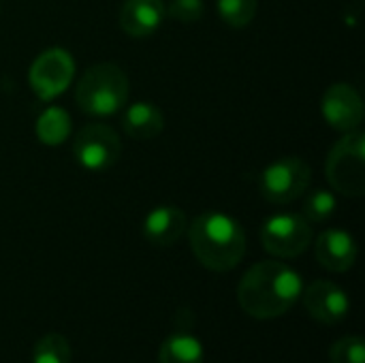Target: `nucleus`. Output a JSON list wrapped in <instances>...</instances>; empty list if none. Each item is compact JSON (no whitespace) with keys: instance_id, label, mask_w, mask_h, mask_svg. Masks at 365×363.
Returning <instances> with one entry per match:
<instances>
[{"instance_id":"obj_15","label":"nucleus","mask_w":365,"mask_h":363,"mask_svg":"<svg viewBox=\"0 0 365 363\" xmlns=\"http://www.w3.org/2000/svg\"><path fill=\"white\" fill-rule=\"evenodd\" d=\"M158 363H203V344L190 332H175L160 344Z\"/></svg>"},{"instance_id":"obj_18","label":"nucleus","mask_w":365,"mask_h":363,"mask_svg":"<svg viewBox=\"0 0 365 363\" xmlns=\"http://www.w3.org/2000/svg\"><path fill=\"white\" fill-rule=\"evenodd\" d=\"M336 208H338V201H336V195L325 190V188H314L306 201H304V218L312 225V223H327L334 214H336Z\"/></svg>"},{"instance_id":"obj_12","label":"nucleus","mask_w":365,"mask_h":363,"mask_svg":"<svg viewBox=\"0 0 365 363\" xmlns=\"http://www.w3.org/2000/svg\"><path fill=\"white\" fill-rule=\"evenodd\" d=\"M317 261L336 274L349 272L357 261V244L351 233L342 229H329L321 233L314 242Z\"/></svg>"},{"instance_id":"obj_2","label":"nucleus","mask_w":365,"mask_h":363,"mask_svg":"<svg viewBox=\"0 0 365 363\" xmlns=\"http://www.w3.org/2000/svg\"><path fill=\"white\" fill-rule=\"evenodd\" d=\"M186 231L192 255L205 270L229 272L237 267L246 255L244 229L225 212H203Z\"/></svg>"},{"instance_id":"obj_10","label":"nucleus","mask_w":365,"mask_h":363,"mask_svg":"<svg viewBox=\"0 0 365 363\" xmlns=\"http://www.w3.org/2000/svg\"><path fill=\"white\" fill-rule=\"evenodd\" d=\"M321 109H323L325 122L340 133L359 128V124L364 120V101H361L359 92L349 83L329 86L323 96Z\"/></svg>"},{"instance_id":"obj_20","label":"nucleus","mask_w":365,"mask_h":363,"mask_svg":"<svg viewBox=\"0 0 365 363\" xmlns=\"http://www.w3.org/2000/svg\"><path fill=\"white\" fill-rule=\"evenodd\" d=\"M331 363H365V344L361 336H346L331 344L329 349Z\"/></svg>"},{"instance_id":"obj_7","label":"nucleus","mask_w":365,"mask_h":363,"mask_svg":"<svg viewBox=\"0 0 365 363\" xmlns=\"http://www.w3.org/2000/svg\"><path fill=\"white\" fill-rule=\"evenodd\" d=\"M263 248L278 259H295L312 244V225L302 214H276L261 229Z\"/></svg>"},{"instance_id":"obj_19","label":"nucleus","mask_w":365,"mask_h":363,"mask_svg":"<svg viewBox=\"0 0 365 363\" xmlns=\"http://www.w3.org/2000/svg\"><path fill=\"white\" fill-rule=\"evenodd\" d=\"M220 19L231 28L248 26L257 15V0H216Z\"/></svg>"},{"instance_id":"obj_8","label":"nucleus","mask_w":365,"mask_h":363,"mask_svg":"<svg viewBox=\"0 0 365 363\" xmlns=\"http://www.w3.org/2000/svg\"><path fill=\"white\" fill-rule=\"evenodd\" d=\"M75 77V60L62 47H51L43 51L30 66L28 79L30 88L41 101H53L60 96Z\"/></svg>"},{"instance_id":"obj_9","label":"nucleus","mask_w":365,"mask_h":363,"mask_svg":"<svg viewBox=\"0 0 365 363\" xmlns=\"http://www.w3.org/2000/svg\"><path fill=\"white\" fill-rule=\"evenodd\" d=\"M302 295H304V306L308 315L323 325L342 323L351 310L349 295L336 282H329V280H317L308 285L302 291Z\"/></svg>"},{"instance_id":"obj_1","label":"nucleus","mask_w":365,"mask_h":363,"mask_svg":"<svg viewBox=\"0 0 365 363\" xmlns=\"http://www.w3.org/2000/svg\"><path fill=\"white\" fill-rule=\"evenodd\" d=\"M302 276L280 261H261L240 280L237 302L246 315L272 321L289 312L302 297Z\"/></svg>"},{"instance_id":"obj_17","label":"nucleus","mask_w":365,"mask_h":363,"mask_svg":"<svg viewBox=\"0 0 365 363\" xmlns=\"http://www.w3.org/2000/svg\"><path fill=\"white\" fill-rule=\"evenodd\" d=\"M71 344L62 334L43 336L32 351V363H71Z\"/></svg>"},{"instance_id":"obj_21","label":"nucleus","mask_w":365,"mask_h":363,"mask_svg":"<svg viewBox=\"0 0 365 363\" xmlns=\"http://www.w3.org/2000/svg\"><path fill=\"white\" fill-rule=\"evenodd\" d=\"M167 13L182 24H195L203 17L205 2L203 0H171L167 6Z\"/></svg>"},{"instance_id":"obj_11","label":"nucleus","mask_w":365,"mask_h":363,"mask_svg":"<svg viewBox=\"0 0 365 363\" xmlns=\"http://www.w3.org/2000/svg\"><path fill=\"white\" fill-rule=\"evenodd\" d=\"M167 15L163 0H124L120 9V28L133 39H148L160 30Z\"/></svg>"},{"instance_id":"obj_6","label":"nucleus","mask_w":365,"mask_h":363,"mask_svg":"<svg viewBox=\"0 0 365 363\" xmlns=\"http://www.w3.org/2000/svg\"><path fill=\"white\" fill-rule=\"evenodd\" d=\"M122 154V141L118 133L103 124V122H90L81 126L73 141V156L75 163L92 173H101L111 169Z\"/></svg>"},{"instance_id":"obj_14","label":"nucleus","mask_w":365,"mask_h":363,"mask_svg":"<svg viewBox=\"0 0 365 363\" xmlns=\"http://www.w3.org/2000/svg\"><path fill=\"white\" fill-rule=\"evenodd\" d=\"M122 126H124V131H126V135L130 139L145 141V139H154L156 135L163 133L165 116H163V111L154 103L139 101V103H133L124 111Z\"/></svg>"},{"instance_id":"obj_3","label":"nucleus","mask_w":365,"mask_h":363,"mask_svg":"<svg viewBox=\"0 0 365 363\" xmlns=\"http://www.w3.org/2000/svg\"><path fill=\"white\" fill-rule=\"evenodd\" d=\"M75 101L88 116H113L128 101V77L113 62L94 64L77 81Z\"/></svg>"},{"instance_id":"obj_4","label":"nucleus","mask_w":365,"mask_h":363,"mask_svg":"<svg viewBox=\"0 0 365 363\" xmlns=\"http://www.w3.org/2000/svg\"><path fill=\"white\" fill-rule=\"evenodd\" d=\"M325 173L334 190L346 197H361L365 193V135L349 131L329 150Z\"/></svg>"},{"instance_id":"obj_16","label":"nucleus","mask_w":365,"mask_h":363,"mask_svg":"<svg viewBox=\"0 0 365 363\" xmlns=\"http://www.w3.org/2000/svg\"><path fill=\"white\" fill-rule=\"evenodd\" d=\"M71 116L62 107H47L36 120V137L45 145H60L71 137Z\"/></svg>"},{"instance_id":"obj_13","label":"nucleus","mask_w":365,"mask_h":363,"mask_svg":"<svg viewBox=\"0 0 365 363\" xmlns=\"http://www.w3.org/2000/svg\"><path fill=\"white\" fill-rule=\"evenodd\" d=\"M188 229L186 214L175 205H158L143 220V237L152 246H173Z\"/></svg>"},{"instance_id":"obj_5","label":"nucleus","mask_w":365,"mask_h":363,"mask_svg":"<svg viewBox=\"0 0 365 363\" xmlns=\"http://www.w3.org/2000/svg\"><path fill=\"white\" fill-rule=\"evenodd\" d=\"M312 180V169L304 158L284 156L267 165L259 178L263 199L276 205H284L302 197Z\"/></svg>"}]
</instances>
